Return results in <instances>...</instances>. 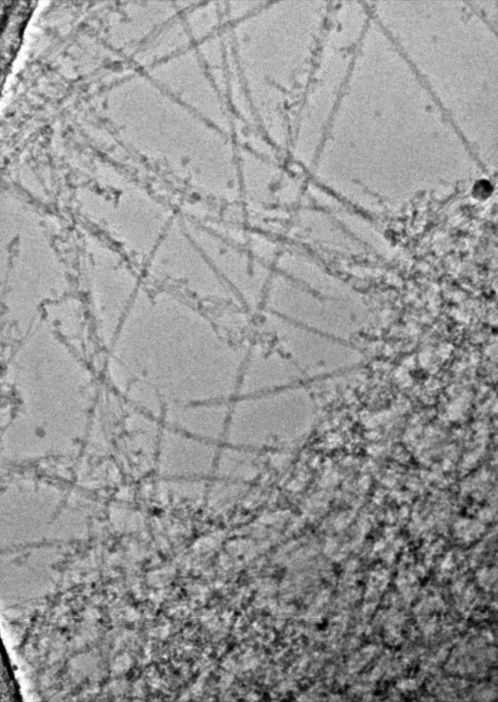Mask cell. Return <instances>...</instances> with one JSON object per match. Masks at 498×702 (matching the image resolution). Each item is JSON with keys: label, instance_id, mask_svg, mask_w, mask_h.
<instances>
[{"label": "cell", "instance_id": "3", "mask_svg": "<svg viewBox=\"0 0 498 702\" xmlns=\"http://www.w3.org/2000/svg\"><path fill=\"white\" fill-rule=\"evenodd\" d=\"M226 417L217 401H214L168 406L165 420L167 428L219 444L224 441Z\"/></svg>", "mask_w": 498, "mask_h": 702}, {"label": "cell", "instance_id": "2", "mask_svg": "<svg viewBox=\"0 0 498 702\" xmlns=\"http://www.w3.org/2000/svg\"><path fill=\"white\" fill-rule=\"evenodd\" d=\"M219 444L166 427L161 439L160 474L170 480L200 481L214 474Z\"/></svg>", "mask_w": 498, "mask_h": 702}, {"label": "cell", "instance_id": "4", "mask_svg": "<svg viewBox=\"0 0 498 702\" xmlns=\"http://www.w3.org/2000/svg\"><path fill=\"white\" fill-rule=\"evenodd\" d=\"M490 192V185L486 181L479 182L477 184L474 188V193L475 195L479 197H485L488 195Z\"/></svg>", "mask_w": 498, "mask_h": 702}, {"label": "cell", "instance_id": "1", "mask_svg": "<svg viewBox=\"0 0 498 702\" xmlns=\"http://www.w3.org/2000/svg\"><path fill=\"white\" fill-rule=\"evenodd\" d=\"M155 267L167 284L201 298H214L224 291V282L185 230L174 219L156 245Z\"/></svg>", "mask_w": 498, "mask_h": 702}]
</instances>
